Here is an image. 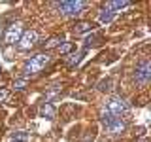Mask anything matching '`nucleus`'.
<instances>
[{
    "mask_svg": "<svg viewBox=\"0 0 151 142\" xmlns=\"http://www.w3.org/2000/svg\"><path fill=\"white\" fill-rule=\"evenodd\" d=\"M98 44H100V36H98V34H93V36H87V38H85V46H87V47L98 46Z\"/></svg>",
    "mask_w": 151,
    "mask_h": 142,
    "instance_id": "dca6fc26",
    "label": "nucleus"
},
{
    "mask_svg": "<svg viewBox=\"0 0 151 142\" xmlns=\"http://www.w3.org/2000/svg\"><path fill=\"white\" fill-rule=\"evenodd\" d=\"M51 61V57L47 53H38L34 57H30V59L25 63V66H23V74L25 76H32V74H38L42 68Z\"/></svg>",
    "mask_w": 151,
    "mask_h": 142,
    "instance_id": "f257e3e1",
    "label": "nucleus"
},
{
    "mask_svg": "<svg viewBox=\"0 0 151 142\" xmlns=\"http://www.w3.org/2000/svg\"><path fill=\"white\" fill-rule=\"evenodd\" d=\"M134 80L138 85H147L151 80V64L147 59L140 61V64L136 66V72H134Z\"/></svg>",
    "mask_w": 151,
    "mask_h": 142,
    "instance_id": "39448f33",
    "label": "nucleus"
},
{
    "mask_svg": "<svg viewBox=\"0 0 151 142\" xmlns=\"http://www.w3.org/2000/svg\"><path fill=\"white\" fill-rule=\"evenodd\" d=\"M104 129H106L108 133H110V135H113V136H115V135H121V133L125 131V123L121 121V117H115V120H113V121L110 123V125H106Z\"/></svg>",
    "mask_w": 151,
    "mask_h": 142,
    "instance_id": "0eeeda50",
    "label": "nucleus"
},
{
    "mask_svg": "<svg viewBox=\"0 0 151 142\" xmlns=\"http://www.w3.org/2000/svg\"><path fill=\"white\" fill-rule=\"evenodd\" d=\"M83 51H79V53H76V55H72V57H70V59H68V66H76V64H79V63H81V59H83Z\"/></svg>",
    "mask_w": 151,
    "mask_h": 142,
    "instance_id": "2eb2a0df",
    "label": "nucleus"
},
{
    "mask_svg": "<svg viewBox=\"0 0 151 142\" xmlns=\"http://www.w3.org/2000/svg\"><path fill=\"white\" fill-rule=\"evenodd\" d=\"M55 6L60 12V15L74 17V15H79V13L85 9L87 4L81 2V0H70V2H59V4H55Z\"/></svg>",
    "mask_w": 151,
    "mask_h": 142,
    "instance_id": "7ed1b4c3",
    "label": "nucleus"
},
{
    "mask_svg": "<svg viewBox=\"0 0 151 142\" xmlns=\"http://www.w3.org/2000/svg\"><path fill=\"white\" fill-rule=\"evenodd\" d=\"M83 142H93V136H87V138H85Z\"/></svg>",
    "mask_w": 151,
    "mask_h": 142,
    "instance_id": "412c9836",
    "label": "nucleus"
},
{
    "mask_svg": "<svg viewBox=\"0 0 151 142\" xmlns=\"http://www.w3.org/2000/svg\"><path fill=\"white\" fill-rule=\"evenodd\" d=\"M98 89H100V91H110V89H111V78L102 80V82L98 83Z\"/></svg>",
    "mask_w": 151,
    "mask_h": 142,
    "instance_id": "a211bd4d",
    "label": "nucleus"
},
{
    "mask_svg": "<svg viewBox=\"0 0 151 142\" xmlns=\"http://www.w3.org/2000/svg\"><path fill=\"white\" fill-rule=\"evenodd\" d=\"M0 74H2V66H0Z\"/></svg>",
    "mask_w": 151,
    "mask_h": 142,
    "instance_id": "5701e85b",
    "label": "nucleus"
},
{
    "mask_svg": "<svg viewBox=\"0 0 151 142\" xmlns=\"http://www.w3.org/2000/svg\"><path fill=\"white\" fill-rule=\"evenodd\" d=\"M94 23H91V21H78L74 25V32L76 34H85V32H93L94 30Z\"/></svg>",
    "mask_w": 151,
    "mask_h": 142,
    "instance_id": "6e6552de",
    "label": "nucleus"
},
{
    "mask_svg": "<svg viewBox=\"0 0 151 142\" xmlns=\"http://www.w3.org/2000/svg\"><path fill=\"white\" fill-rule=\"evenodd\" d=\"M36 40H38V34H36V30H23V34L21 38H19V49H30L32 46L36 44Z\"/></svg>",
    "mask_w": 151,
    "mask_h": 142,
    "instance_id": "423d86ee",
    "label": "nucleus"
},
{
    "mask_svg": "<svg viewBox=\"0 0 151 142\" xmlns=\"http://www.w3.org/2000/svg\"><path fill=\"white\" fill-rule=\"evenodd\" d=\"M113 17H115V13L110 12L108 8H102L100 9V13H98V21L104 23V25H108V23H111L113 21Z\"/></svg>",
    "mask_w": 151,
    "mask_h": 142,
    "instance_id": "9b49d317",
    "label": "nucleus"
},
{
    "mask_svg": "<svg viewBox=\"0 0 151 142\" xmlns=\"http://www.w3.org/2000/svg\"><path fill=\"white\" fill-rule=\"evenodd\" d=\"M40 116L45 117V120H53L55 117V106L51 102H44L40 106Z\"/></svg>",
    "mask_w": 151,
    "mask_h": 142,
    "instance_id": "1a4fd4ad",
    "label": "nucleus"
},
{
    "mask_svg": "<svg viewBox=\"0 0 151 142\" xmlns=\"http://www.w3.org/2000/svg\"><path fill=\"white\" fill-rule=\"evenodd\" d=\"M8 142H15V140H12V138H9V140H8Z\"/></svg>",
    "mask_w": 151,
    "mask_h": 142,
    "instance_id": "4be33fe9",
    "label": "nucleus"
},
{
    "mask_svg": "<svg viewBox=\"0 0 151 142\" xmlns=\"http://www.w3.org/2000/svg\"><path fill=\"white\" fill-rule=\"evenodd\" d=\"M23 34V25L21 23H12L9 27H6L4 30V36H2V44L4 46H13L19 42V38Z\"/></svg>",
    "mask_w": 151,
    "mask_h": 142,
    "instance_id": "20e7f679",
    "label": "nucleus"
},
{
    "mask_svg": "<svg viewBox=\"0 0 151 142\" xmlns=\"http://www.w3.org/2000/svg\"><path fill=\"white\" fill-rule=\"evenodd\" d=\"M106 110L113 114L115 117H121V116H130V108L129 104L123 101L121 97H110L106 102Z\"/></svg>",
    "mask_w": 151,
    "mask_h": 142,
    "instance_id": "f03ea898",
    "label": "nucleus"
},
{
    "mask_svg": "<svg viewBox=\"0 0 151 142\" xmlns=\"http://www.w3.org/2000/svg\"><path fill=\"white\" fill-rule=\"evenodd\" d=\"M9 138L15 140V142H28V140H30V133H28V131H15Z\"/></svg>",
    "mask_w": 151,
    "mask_h": 142,
    "instance_id": "f8f14e48",
    "label": "nucleus"
},
{
    "mask_svg": "<svg viewBox=\"0 0 151 142\" xmlns=\"http://www.w3.org/2000/svg\"><path fill=\"white\" fill-rule=\"evenodd\" d=\"M25 85H27V78H21V80H15V82H13V87L15 89H25Z\"/></svg>",
    "mask_w": 151,
    "mask_h": 142,
    "instance_id": "6ab92c4d",
    "label": "nucleus"
},
{
    "mask_svg": "<svg viewBox=\"0 0 151 142\" xmlns=\"http://www.w3.org/2000/svg\"><path fill=\"white\" fill-rule=\"evenodd\" d=\"M60 42H63V40H60L59 36H51L49 40H45L42 46H44V49H53V47H59Z\"/></svg>",
    "mask_w": 151,
    "mask_h": 142,
    "instance_id": "ddd939ff",
    "label": "nucleus"
},
{
    "mask_svg": "<svg viewBox=\"0 0 151 142\" xmlns=\"http://www.w3.org/2000/svg\"><path fill=\"white\" fill-rule=\"evenodd\" d=\"M129 6H130L129 0H111V2H106V8L113 13H115V9H123V8H129Z\"/></svg>",
    "mask_w": 151,
    "mask_h": 142,
    "instance_id": "9d476101",
    "label": "nucleus"
},
{
    "mask_svg": "<svg viewBox=\"0 0 151 142\" xmlns=\"http://www.w3.org/2000/svg\"><path fill=\"white\" fill-rule=\"evenodd\" d=\"M113 120H115V116H113V114H110V112L106 110V108H104V110L100 112V123H102L104 127H106V125H110V123H111Z\"/></svg>",
    "mask_w": 151,
    "mask_h": 142,
    "instance_id": "4468645a",
    "label": "nucleus"
},
{
    "mask_svg": "<svg viewBox=\"0 0 151 142\" xmlns=\"http://www.w3.org/2000/svg\"><path fill=\"white\" fill-rule=\"evenodd\" d=\"M8 91H6V89H0V102H2V101H6V99H8Z\"/></svg>",
    "mask_w": 151,
    "mask_h": 142,
    "instance_id": "aec40b11",
    "label": "nucleus"
},
{
    "mask_svg": "<svg viewBox=\"0 0 151 142\" xmlns=\"http://www.w3.org/2000/svg\"><path fill=\"white\" fill-rule=\"evenodd\" d=\"M74 49V44H72V42H63V44H59V51H60V53H70V51H72Z\"/></svg>",
    "mask_w": 151,
    "mask_h": 142,
    "instance_id": "f3484780",
    "label": "nucleus"
}]
</instances>
